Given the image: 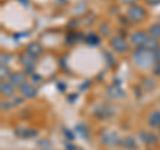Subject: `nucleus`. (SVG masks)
Listing matches in <instances>:
<instances>
[{
	"label": "nucleus",
	"instance_id": "22",
	"mask_svg": "<svg viewBox=\"0 0 160 150\" xmlns=\"http://www.w3.org/2000/svg\"><path fill=\"white\" fill-rule=\"evenodd\" d=\"M104 57L107 59V64H108V67H115V57L112 56L109 52H104Z\"/></svg>",
	"mask_w": 160,
	"mask_h": 150
},
{
	"label": "nucleus",
	"instance_id": "4",
	"mask_svg": "<svg viewBox=\"0 0 160 150\" xmlns=\"http://www.w3.org/2000/svg\"><path fill=\"white\" fill-rule=\"evenodd\" d=\"M35 57H32V56H29V54L26 52V53H22L19 56V63L23 65V68H24V73L26 74H31L32 73V71L35 69Z\"/></svg>",
	"mask_w": 160,
	"mask_h": 150
},
{
	"label": "nucleus",
	"instance_id": "15",
	"mask_svg": "<svg viewBox=\"0 0 160 150\" xmlns=\"http://www.w3.org/2000/svg\"><path fill=\"white\" fill-rule=\"evenodd\" d=\"M107 93L113 98H122L126 96V93L122 91V88H120L119 85H111V87H108Z\"/></svg>",
	"mask_w": 160,
	"mask_h": 150
},
{
	"label": "nucleus",
	"instance_id": "5",
	"mask_svg": "<svg viewBox=\"0 0 160 150\" xmlns=\"http://www.w3.org/2000/svg\"><path fill=\"white\" fill-rule=\"evenodd\" d=\"M148 37H149L148 32L138 31V32H133L131 36H129V40H131L132 45H135L136 48H142V47H144V44H146Z\"/></svg>",
	"mask_w": 160,
	"mask_h": 150
},
{
	"label": "nucleus",
	"instance_id": "14",
	"mask_svg": "<svg viewBox=\"0 0 160 150\" xmlns=\"http://www.w3.org/2000/svg\"><path fill=\"white\" fill-rule=\"evenodd\" d=\"M15 134L20 138H32L35 136H38V132L32 130V129H28V128H19L15 130Z\"/></svg>",
	"mask_w": 160,
	"mask_h": 150
},
{
	"label": "nucleus",
	"instance_id": "18",
	"mask_svg": "<svg viewBox=\"0 0 160 150\" xmlns=\"http://www.w3.org/2000/svg\"><path fill=\"white\" fill-rule=\"evenodd\" d=\"M148 35L151 37H155V39H160V24H153L148 28Z\"/></svg>",
	"mask_w": 160,
	"mask_h": 150
},
{
	"label": "nucleus",
	"instance_id": "16",
	"mask_svg": "<svg viewBox=\"0 0 160 150\" xmlns=\"http://www.w3.org/2000/svg\"><path fill=\"white\" fill-rule=\"evenodd\" d=\"M119 145H122V146L124 149H127V150L136 149V142H135V138L131 137V136H127V137H124V138H120V143Z\"/></svg>",
	"mask_w": 160,
	"mask_h": 150
},
{
	"label": "nucleus",
	"instance_id": "31",
	"mask_svg": "<svg viewBox=\"0 0 160 150\" xmlns=\"http://www.w3.org/2000/svg\"><path fill=\"white\" fill-rule=\"evenodd\" d=\"M155 57H156V61L160 60V48L158 49V51H155Z\"/></svg>",
	"mask_w": 160,
	"mask_h": 150
},
{
	"label": "nucleus",
	"instance_id": "35",
	"mask_svg": "<svg viewBox=\"0 0 160 150\" xmlns=\"http://www.w3.org/2000/svg\"><path fill=\"white\" fill-rule=\"evenodd\" d=\"M159 133H160V129H159Z\"/></svg>",
	"mask_w": 160,
	"mask_h": 150
},
{
	"label": "nucleus",
	"instance_id": "23",
	"mask_svg": "<svg viewBox=\"0 0 160 150\" xmlns=\"http://www.w3.org/2000/svg\"><path fill=\"white\" fill-rule=\"evenodd\" d=\"M152 71H153V74H156V76H160V60L155 63V65H153V68H152Z\"/></svg>",
	"mask_w": 160,
	"mask_h": 150
},
{
	"label": "nucleus",
	"instance_id": "34",
	"mask_svg": "<svg viewBox=\"0 0 160 150\" xmlns=\"http://www.w3.org/2000/svg\"><path fill=\"white\" fill-rule=\"evenodd\" d=\"M106 2H115V0H106Z\"/></svg>",
	"mask_w": 160,
	"mask_h": 150
},
{
	"label": "nucleus",
	"instance_id": "33",
	"mask_svg": "<svg viewBox=\"0 0 160 150\" xmlns=\"http://www.w3.org/2000/svg\"><path fill=\"white\" fill-rule=\"evenodd\" d=\"M44 150H55V149H52V148H49V149H48V148H47V149H44Z\"/></svg>",
	"mask_w": 160,
	"mask_h": 150
},
{
	"label": "nucleus",
	"instance_id": "26",
	"mask_svg": "<svg viewBox=\"0 0 160 150\" xmlns=\"http://www.w3.org/2000/svg\"><path fill=\"white\" fill-rule=\"evenodd\" d=\"M31 77H32V81H33V82H38V84H39V82L43 81V77L40 76V74H38V76H36V74L33 73V74H31Z\"/></svg>",
	"mask_w": 160,
	"mask_h": 150
},
{
	"label": "nucleus",
	"instance_id": "7",
	"mask_svg": "<svg viewBox=\"0 0 160 150\" xmlns=\"http://www.w3.org/2000/svg\"><path fill=\"white\" fill-rule=\"evenodd\" d=\"M19 91L24 98H35L38 96V89L32 82H24L22 87H19Z\"/></svg>",
	"mask_w": 160,
	"mask_h": 150
},
{
	"label": "nucleus",
	"instance_id": "28",
	"mask_svg": "<svg viewBox=\"0 0 160 150\" xmlns=\"http://www.w3.org/2000/svg\"><path fill=\"white\" fill-rule=\"evenodd\" d=\"M9 106H12L11 102H4V101H2V110H7V109H9Z\"/></svg>",
	"mask_w": 160,
	"mask_h": 150
},
{
	"label": "nucleus",
	"instance_id": "11",
	"mask_svg": "<svg viewBox=\"0 0 160 150\" xmlns=\"http://www.w3.org/2000/svg\"><path fill=\"white\" fill-rule=\"evenodd\" d=\"M113 114L112 112V109L107 106V105H102V106H98L96 109H95V116H96L100 120H104V118H109Z\"/></svg>",
	"mask_w": 160,
	"mask_h": 150
},
{
	"label": "nucleus",
	"instance_id": "32",
	"mask_svg": "<svg viewBox=\"0 0 160 150\" xmlns=\"http://www.w3.org/2000/svg\"><path fill=\"white\" fill-rule=\"evenodd\" d=\"M66 148H67V150H78L76 148H75V146H73V145H67V146H66Z\"/></svg>",
	"mask_w": 160,
	"mask_h": 150
},
{
	"label": "nucleus",
	"instance_id": "20",
	"mask_svg": "<svg viewBox=\"0 0 160 150\" xmlns=\"http://www.w3.org/2000/svg\"><path fill=\"white\" fill-rule=\"evenodd\" d=\"M142 87L146 89V91H152V89L155 88V82H153V80L152 78H149V77H147V78H144L143 81H142Z\"/></svg>",
	"mask_w": 160,
	"mask_h": 150
},
{
	"label": "nucleus",
	"instance_id": "2",
	"mask_svg": "<svg viewBox=\"0 0 160 150\" xmlns=\"http://www.w3.org/2000/svg\"><path fill=\"white\" fill-rule=\"evenodd\" d=\"M146 9L139 4H132L129 6L127 9V19L132 23H142L144 19H146Z\"/></svg>",
	"mask_w": 160,
	"mask_h": 150
},
{
	"label": "nucleus",
	"instance_id": "21",
	"mask_svg": "<svg viewBox=\"0 0 160 150\" xmlns=\"http://www.w3.org/2000/svg\"><path fill=\"white\" fill-rule=\"evenodd\" d=\"M0 77H2V81H4V78H9L11 76V72H9V69L7 65H0Z\"/></svg>",
	"mask_w": 160,
	"mask_h": 150
},
{
	"label": "nucleus",
	"instance_id": "6",
	"mask_svg": "<svg viewBox=\"0 0 160 150\" xmlns=\"http://www.w3.org/2000/svg\"><path fill=\"white\" fill-rule=\"evenodd\" d=\"M100 139L104 145H108V146H116L120 143V138L118 137V134L111 130H104L100 134Z\"/></svg>",
	"mask_w": 160,
	"mask_h": 150
},
{
	"label": "nucleus",
	"instance_id": "8",
	"mask_svg": "<svg viewBox=\"0 0 160 150\" xmlns=\"http://www.w3.org/2000/svg\"><path fill=\"white\" fill-rule=\"evenodd\" d=\"M43 47H42V44L38 43V41H32V43H29L27 48H26V52L29 54V56H32L35 59H38L43 54Z\"/></svg>",
	"mask_w": 160,
	"mask_h": 150
},
{
	"label": "nucleus",
	"instance_id": "19",
	"mask_svg": "<svg viewBox=\"0 0 160 150\" xmlns=\"http://www.w3.org/2000/svg\"><path fill=\"white\" fill-rule=\"evenodd\" d=\"M86 43L89 44V45H99L100 43V39L96 33H89L88 36L86 37Z\"/></svg>",
	"mask_w": 160,
	"mask_h": 150
},
{
	"label": "nucleus",
	"instance_id": "17",
	"mask_svg": "<svg viewBox=\"0 0 160 150\" xmlns=\"http://www.w3.org/2000/svg\"><path fill=\"white\" fill-rule=\"evenodd\" d=\"M144 48L148 49V51L155 52V51H158V49L160 48V44H159V41H158V39L149 36L148 40L146 41V44H144Z\"/></svg>",
	"mask_w": 160,
	"mask_h": 150
},
{
	"label": "nucleus",
	"instance_id": "9",
	"mask_svg": "<svg viewBox=\"0 0 160 150\" xmlns=\"http://www.w3.org/2000/svg\"><path fill=\"white\" fill-rule=\"evenodd\" d=\"M139 137H140V139H142L144 143L149 145V146H155V145H158V142H159L158 136H155L153 133L144 132V130H140L139 132Z\"/></svg>",
	"mask_w": 160,
	"mask_h": 150
},
{
	"label": "nucleus",
	"instance_id": "1",
	"mask_svg": "<svg viewBox=\"0 0 160 150\" xmlns=\"http://www.w3.org/2000/svg\"><path fill=\"white\" fill-rule=\"evenodd\" d=\"M132 61L140 69H149L153 68L155 63H156V57H155V52L148 51V49L142 47V48H136V51L133 52Z\"/></svg>",
	"mask_w": 160,
	"mask_h": 150
},
{
	"label": "nucleus",
	"instance_id": "29",
	"mask_svg": "<svg viewBox=\"0 0 160 150\" xmlns=\"http://www.w3.org/2000/svg\"><path fill=\"white\" fill-rule=\"evenodd\" d=\"M22 102H23V98H15V97H13L11 105L13 106V105H19V104H22Z\"/></svg>",
	"mask_w": 160,
	"mask_h": 150
},
{
	"label": "nucleus",
	"instance_id": "24",
	"mask_svg": "<svg viewBox=\"0 0 160 150\" xmlns=\"http://www.w3.org/2000/svg\"><path fill=\"white\" fill-rule=\"evenodd\" d=\"M100 32H103V35H104V36H108L109 28H108V26H107V24H102V26H100Z\"/></svg>",
	"mask_w": 160,
	"mask_h": 150
},
{
	"label": "nucleus",
	"instance_id": "27",
	"mask_svg": "<svg viewBox=\"0 0 160 150\" xmlns=\"http://www.w3.org/2000/svg\"><path fill=\"white\" fill-rule=\"evenodd\" d=\"M147 4H149V6H158V4H160V0H144Z\"/></svg>",
	"mask_w": 160,
	"mask_h": 150
},
{
	"label": "nucleus",
	"instance_id": "13",
	"mask_svg": "<svg viewBox=\"0 0 160 150\" xmlns=\"http://www.w3.org/2000/svg\"><path fill=\"white\" fill-rule=\"evenodd\" d=\"M8 81L12 82L15 87H22L26 82V73H11Z\"/></svg>",
	"mask_w": 160,
	"mask_h": 150
},
{
	"label": "nucleus",
	"instance_id": "25",
	"mask_svg": "<svg viewBox=\"0 0 160 150\" xmlns=\"http://www.w3.org/2000/svg\"><path fill=\"white\" fill-rule=\"evenodd\" d=\"M9 60H11V56H8V54L2 53V65H7Z\"/></svg>",
	"mask_w": 160,
	"mask_h": 150
},
{
	"label": "nucleus",
	"instance_id": "12",
	"mask_svg": "<svg viewBox=\"0 0 160 150\" xmlns=\"http://www.w3.org/2000/svg\"><path fill=\"white\" fill-rule=\"evenodd\" d=\"M148 125L152 129H160V110H153L148 116Z\"/></svg>",
	"mask_w": 160,
	"mask_h": 150
},
{
	"label": "nucleus",
	"instance_id": "3",
	"mask_svg": "<svg viewBox=\"0 0 160 150\" xmlns=\"http://www.w3.org/2000/svg\"><path fill=\"white\" fill-rule=\"evenodd\" d=\"M109 45H111V48L118 53H126V52H128V49H129L128 43L126 41V39H124L123 36H113V37H111L109 39Z\"/></svg>",
	"mask_w": 160,
	"mask_h": 150
},
{
	"label": "nucleus",
	"instance_id": "10",
	"mask_svg": "<svg viewBox=\"0 0 160 150\" xmlns=\"http://www.w3.org/2000/svg\"><path fill=\"white\" fill-rule=\"evenodd\" d=\"M0 92H2V96L4 97H13L15 94V85L9 81H2L0 85Z\"/></svg>",
	"mask_w": 160,
	"mask_h": 150
},
{
	"label": "nucleus",
	"instance_id": "30",
	"mask_svg": "<svg viewBox=\"0 0 160 150\" xmlns=\"http://www.w3.org/2000/svg\"><path fill=\"white\" fill-rule=\"evenodd\" d=\"M123 4H128V6H132V4H135L138 2V0H120Z\"/></svg>",
	"mask_w": 160,
	"mask_h": 150
}]
</instances>
